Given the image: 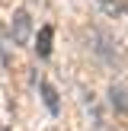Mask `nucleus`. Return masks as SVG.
I'll use <instances>...</instances> for the list:
<instances>
[{
    "mask_svg": "<svg viewBox=\"0 0 128 131\" xmlns=\"http://www.w3.org/2000/svg\"><path fill=\"white\" fill-rule=\"evenodd\" d=\"M87 45H90V51H93V58L102 61L106 67H112L115 61H122V51H119L115 35L106 32V29H99V26H93V29L87 32Z\"/></svg>",
    "mask_w": 128,
    "mask_h": 131,
    "instance_id": "f257e3e1",
    "label": "nucleus"
},
{
    "mask_svg": "<svg viewBox=\"0 0 128 131\" xmlns=\"http://www.w3.org/2000/svg\"><path fill=\"white\" fill-rule=\"evenodd\" d=\"M29 35H32V19H29V10L19 6L10 19V38L16 45H29Z\"/></svg>",
    "mask_w": 128,
    "mask_h": 131,
    "instance_id": "f03ea898",
    "label": "nucleus"
},
{
    "mask_svg": "<svg viewBox=\"0 0 128 131\" xmlns=\"http://www.w3.org/2000/svg\"><path fill=\"white\" fill-rule=\"evenodd\" d=\"M109 106H112L119 115L128 112V90L122 86V83H112V86H109Z\"/></svg>",
    "mask_w": 128,
    "mask_h": 131,
    "instance_id": "7ed1b4c3",
    "label": "nucleus"
},
{
    "mask_svg": "<svg viewBox=\"0 0 128 131\" xmlns=\"http://www.w3.org/2000/svg\"><path fill=\"white\" fill-rule=\"evenodd\" d=\"M38 90H42V99H45V106H48V112H51V115H58V112H61V102H58L55 86H51L48 80H42V83H38Z\"/></svg>",
    "mask_w": 128,
    "mask_h": 131,
    "instance_id": "20e7f679",
    "label": "nucleus"
},
{
    "mask_svg": "<svg viewBox=\"0 0 128 131\" xmlns=\"http://www.w3.org/2000/svg\"><path fill=\"white\" fill-rule=\"evenodd\" d=\"M96 6H99L102 13H106V16H122V13L128 10V0H96Z\"/></svg>",
    "mask_w": 128,
    "mask_h": 131,
    "instance_id": "39448f33",
    "label": "nucleus"
},
{
    "mask_svg": "<svg viewBox=\"0 0 128 131\" xmlns=\"http://www.w3.org/2000/svg\"><path fill=\"white\" fill-rule=\"evenodd\" d=\"M51 35H55V29H51V26H42V32H38V42H35L38 58H48V54H51Z\"/></svg>",
    "mask_w": 128,
    "mask_h": 131,
    "instance_id": "423d86ee",
    "label": "nucleus"
}]
</instances>
